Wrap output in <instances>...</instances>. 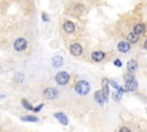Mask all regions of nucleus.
Listing matches in <instances>:
<instances>
[{
    "label": "nucleus",
    "mask_w": 147,
    "mask_h": 132,
    "mask_svg": "<svg viewBox=\"0 0 147 132\" xmlns=\"http://www.w3.org/2000/svg\"><path fill=\"white\" fill-rule=\"evenodd\" d=\"M91 87H90V84L88 81L86 80H79L76 86H75V91L79 94V95H86L88 92H90Z\"/></svg>",
    "instance_id": "nucleus-1"
},
{
    "label": "nucleus",
    "mask_w": 147,
    "mask_h": 132,
    "mask_svg": "<svg viewBox=\"0 0 147 132\" xmlns=\"http://www.w3.org/2000/svg\"><path fill=\"white\" fill-rule=\"evenodd\" d=\"M125 80H126V83H125V86H124V91H130V92H133V91H136L137 88H138V83H137V80H136V78L132 76V75H126L125 76Z\"/></svg>",
    "instance_id": "nucleus-2"
},
{
    "label": "nucleus",
    "mask_w": 147,
    "mask_h": 132,
    "mask_svg": "<svg viewBox=\"0 0 147 132\" xmlns=\"http://www.w3.org/2000/svg\"><path fill=\"white\" fill-rule=\"evenodd\" d=\"M69 79H70V76L67 71H59L55 76V80L59 85H67L69 83Z\"/></svg>",
    "instance_id": "nucleus-3"
},
{
    "label": "nucleus",
    "mask_w": 147,
    "mask_h": 132,
    "mask_svg": "<svg viewBox=\"0 0 147 132\" xmlns=\"http://www.w3.org/2000/svg\"><path fill=\"white\" fill-rule=\"evenodd\" d=\"M28 46V41L24 39V38H17L15 41H14V49L17 51V52H22Z\"/></svg>",
    "instance_id": "nucleus-4"
},
{
    "label": "nucleus",
    "mask_w": 147,
    "mask_h": 132,
    "mask_svg": "<svg viewBox=\"0 0 147 132\" xmlns=\"http://www.w3.org/2000/svg\"><path fill=\"white\" fill-rule=\"evenodd\" d=\"M69 51H70L71 55H74V56H79V55L82 54V52H83V47H82L80 44H78V42H74V44L70 45Z\"/></svg>",
    "instance_id": "nucleus-5"
},
{
    "label": "nucleus",
    "mask_w": 147,
    "mask_h": 132,
    "mask_svg": "<svg viewBox=\"0 0 147 132\" xmlns=\"http://www.w3.org/2000/svg\"><path fill=\"white\" fill-rule=\"evenodd\" d=\"M44 95H45L46 99H48V100H54V99L57 98L59 92H57V90H55V88H53V87H48V88H46V90L44 91Z\"/></svg>",
    "instance_id": "nucleus-6"
},
{
    "label": "nucleus",
    "mask_w": 147,
    "mask_h": 132,
    "mask_svg": "<svg viewBox=\"0 0 147 132\" xmlns=\"http://www.w3.org/2000/svg\"><path fill=\"white\" fill-rule=\"evenodd\" d=\"M105 56H106V54H105L102 51H95V52H93V53L91 54L92 60L95 61V62H101V61L105 59Z\"/></svg>",
    "instance_id": "nucleus-7"
},
{
    "label": "nucleus",
    "mask_w": 147,
    "mask_h": 132,
    "mask_svg": "<svg viewBox=\"0 0 147 132\" xmlns=\"http://www.w3.org/2000/svg\"><path fill=\"white\" fill-rule=\"evenodd\" d=\"M75 29H76V26H75V24L71 22V21H65L64 23H63V30L67 32V33H72L74 31H75Z\"/></svg>",
    "instance_id": "nucleus-8"
},
{
    "label": "nucleus",
    "mask_w": 147,
    "mask_h": 132,
    "mask_svg": "<svg viewBox=\"0 0 147 132\" xmlns=\"http://www.w3.org/2000/svg\"><path fill=\"white\" fill-rule=\"evenodd\" d=\"M101 92H102V95L105 98V101H107L108 98H109V87H108L107 79H103V81H102V90H101Z\"/></svg>",
    "instance_id": "nucleus-9"
},
{
    "label": "nucleus",
    "mask_w": 147,
    "mask_h": 132,
    "mask_svg": "<svg viewBox=\"0 0 147 132\" xmlns=\"http://www.w3.org/2000/svg\"><path fill=\"white\" fill-rule=\"evenodd\" d=\"M117 48H118V51H119L121 53H126V52L130 51L131 46H130V44L126 42V41H121V42H118Z\"/></svg>",
    "instance_id": "nucleus-10"
},
{
    "label": "nucleus",
    "mask_w": 147,
    "mask_h": 132,
    "mask_svg": "<svg viewBox=\"0 0 147 132\" xmlns=\"http://www.w3.org/2000/svg\"><path fill=\"white\" fill-rule=\"evenodd\" d=\"M52 64H53L54 68H60V67H62V64H63V59H62V56L55 55V56L52 59Z\"/></svg>",
    "instance_id": "nucleus-11"
},
{
    "label": "nucleus",
    "mask_w": 147,
    "mask_h": 132,
    "mask_svg": "<svg viewBox=\"0 0 147 132\" xmlns=\"http://www.w3.org/2000/svg\"><path fill=\"white\" fill-rule=\"evenodd\" d=\"M54 117H55L61 124H63V125H67V124H68V118H67V116H65L63 112H55V114H54Z\"/></svg>",
    "instance_id": "nucleus-12"
},
{
    "label": "nucleus",
    "mask_w": 147,
    "mask_h": 132,
    "mask_svg": "<svg viewBox=\"0 0 147 132\" xmlns=\"http://www.w3.org/2000/svg\"><path fill=\"white\" fill-rule=\"evenodd\" d=\"M145 30H146V25L144 24V23H138L137 25H134V28H133V32L136 33V34H141V33H144L145 32Z\"/></svg>",
    "instance_id": "nucleus-13"
},
{
    "label": "nucleus",
    "mask_w": 147,
    "mask_h": 132,
    "mask_svg": "<svg viewBox=\"0 0 147 132\" xmlns=\"http://www.w3.org/2000/svg\"><path fill=\"white\" fill-rule=\"evenodd\" d=\"M126 39H127V42H129V44H136V42H138V40H139V36L136 34L134 32H130V33L126 36Z\"/></svg>",
    "instance_id": "nucleus-14"
},
{
    "label": "nucleus",
    "mask_w": 147,
    "mask_h": 132,
    "mask_svg": "<svg viewBox=\"0 0 147 132\" xmlns=\"http://www.w3.org/2000/svg\"><path fill=\"white\" fill-rule=\"evenodd\" d=\"M126 67H127V70L130 72H133L138 69V62L136 60H130L127 63H126Z\"/></svg>",
    "instance_id": "nucleus-15"
},
{
    "label": "nucleus",
    "mask_w": 147,
    "mask_h": 132,
    "mask_svg": "<svg viewBox=\"0 0 147 132\" xmlns=\"http://www.w3.org/2000/svg\"><path fill=\"white\" fill-rule=\"evenodd\" d=\"M94 99H95V101L99 103V104H103V102H105V98H103V95H102V92L101 91H98V92H95V94H94Z\"/></svg>",
    "instance_id": "nucleus-16"
},
{
    "label": "nucleus",
    "mask_w": 147,
    "mask_h": 132,
    "mask_svg": "<svg viewBox=\"0 0 147 132\" xmlns=\"http://www.w3.org/2000/svg\"><path fill=\"white\" fill-rule=\"evenodd\" d=\"M22 104H23V106H24V108H25V109H28V110H32V109H33V107L30 104V102H28L25 99H23V100H22Z\"/></svg>",
    "instance_id": "nucleus-17"
},
{
    "label": "nucleus",
    "mask_w": 147,
    "mask_h": 132,
    "mask_svg": "<svg viewBox=\"0 0 147 132\" xmlns=\"http://www.w3.org/2000/svg\"><path fill=\"white\" fill-rule=\"evenodd\" d=\"M22 121H29V122H38V118H37V117H33V116H23V117H22Z\"/></svg>",
    "instance_id": "nucleus-18"
},
{
    "label": "nucleus",
    "mask_w": 147,
    "mask_h": 132,
    "mask_svg": "<svg viewBox=\"0 0 147 132\" xmlns=\"http://www.w3.org/2000/svg\"><path fill=\"white\" fill-rule=\"evenodd\" d=\"M121 98H122V94L119 93V91H116V92L113 93V99H114L115 101H119Z\"/></svg>",
    "instance_id": "nucleus-19"
},
{
    "label": "nucleus",
    "mask_w": 147,
    "mask_h": 132,
    "mask_svg": "<svg viewBox=\"0 0 147 132\" xmlns=\"http://www.w3.org/2000/svg\"><path fill=\"white\" fill-rule=\"evenodd\" d=\"M109 83H110V85H111V86H114V87H115L117 91H121V90H122V88H121V87H119V86H118V85H117V84H116L114 80H109Z\"/></svg>",
    "instance_id": "nucleus-20"
},
{
    "label": "nucleus",
    "mask_w": 147,
    "mask_h": 132,
    "mask_svg": "<svg viewBox=\"0 0 147 132\" xmlns=\"http://www.w3.org/2000/svg\"><path fill=\"white\" fill-rule=\"evenodd\" d=\"M41 16H42V21H45V22H49V17H48V15H47L46 13H42Z\"/></svg>",
    "instance_id": "nucleus-21"
},
{
    "label": "nucleus",
    "mask_w": 147,
    "mask_h": 132,
    "mask_svg": "<svg viewBox=\"0 0 147 132\" xmlns=\"http://www.w3.org/2000/svg\"><path fill=\"white\" fill-rule=\"evenodd\" d=\"M114 64H115L116 67H121V65H122V61H121L119 59H116V60L114 61Z\"/></svg>",
    "instance_id": "nucleus-22"
},
{
    "label": "nucleus",
    "mask_w": 147,
    "mask_h": 132,
    "mask_svg": "<svg viewBox=\"0 0 147 132\" xmlns=\"http://www.w3.org/2000/svg\"><path fill=\"white\" fill-rule=\"evenodd\" d=\"M119 132H131V131H130V129H129V127H126V126H123V127L119 130Z\"/></svg>",
    "instance_id": "nucleus-23"
},
{
    "label": "nucleus",
    "mask_w": 147,
    "mask_h": 132,
    "mask_svg": "<svg viewBox=\"0 0 147 132\" xmlns=\"http://www.w3.org/2000/svg\"><path fill=\"white\" fill-rule=\"evenodd\" d=\"M42 107H44V104H42V103H41V104H39V106H38V107H36V108H34V109H33V110H34V111H39V110H40V109H41V108H42Z\"/></svg>",
    "instance_id": "nucleus-24"
}]
</instances>
